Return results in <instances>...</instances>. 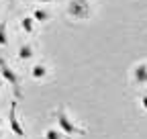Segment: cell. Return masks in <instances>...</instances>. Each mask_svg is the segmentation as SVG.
Wrapping results in <instances>:
<instances>
[{
    "instance_id": "6da1fadb",
    "label": "cell",
    "mask_w": 147,
    "mask_h": 139,
    "mask_svg": "<svg viewBox=\"0 0 147 139\" xmlns=\"http://www.w3.org/2000/svg\"><path fill=\"white\" fill-rule=\"evenodd\" d=\"M0 76H2V80L4 82H8L10 84V88H12V92H14V96L18 98V96H23V90H21V80H18V76H16V72L6 63V59L4 57H0Z\"/></svg>"
},
{
    "instance_id": "7a4b0ae2",
    "label": "cell",
    "mask_w": 147,
    "mask_h": 139,
    "mask_svg": "<svg viewBox=\"0 0 147 139\" xmlns=\"http://www.w3.org/2000/svg\"><path fill=\"white\" fill-rule=\"evenodd\" d=\"M55 121H57V127H59V131L63 135H82L84 133V129H80L76 123H74V121L69 119V115L63 109L55 111Z\"/></svg>"
},
{
    "instance_id": "3957f363",
    "label": "cell",
    "mask_w": 147,
    "mask_h": 139,
    "mask_svg": "<svg viewBox=\"0 0 147 139\" xmlns=\"http://www.w3.org/2000/svg\"><path fill=\"white\" fill-rule=\"evenodd\" d=\"M67 14L76 21H86L90 16V2L88 0H69L67 2Z\"/></svg>"
},
{
    "instance_id": "277c9868",
    "label": "cell",
    "mask_w": 147,
    "mask_h": 139,
    "mask_svg": "<svg viewBox=\"0 0 147 139\" xmlns=\"http://www.w3.org/2000/svg\"><path fill=\"white\" fill-rule=\"evenodd\" d=\"M8 125H10V129H12V133H14L16 137H25V129H23L21 121H18V117H16V100H12V104H10V111H8Z\"/></svg>"
},
{
    "instance_id": "5b68a950",
    "label": "cell",
    "mask_w": 147,
    "mask_h": 139,
    "mask_svg": "<svg viewBox=\"0 0 147 139\" xmlns=\"http://www.w3.org/2000/svg\"><path fill=\"white\" fill-rule=\"evenodd\" d=\"M133 82H135L137 86L147 84V63H145V61H141V63H137V65L133 67Z\"/></svg>"
},
{
    "instance_id": "8992f818",
    "label": "cell",
    "mask_w": 147,
    "mask_h": 139,
    "mask_svg": "<svg viewBox=\"0 0 147 139\" xmlns=\"http://www.w3.org/2000/svg\"><path fill=\"white\" fill-rule=\"evenodd\" d=\"M31 76H33L35 80H43V78L47 76V67H45L43 63H35V65L31 67Z\"/></svg>"
},
{
    "instance_id": "52a82bcc",
    "label": "cell",
    "mask_w": 147,
    "mask_h": 139,
    "mask_svg": "<svg viewBox=\"0 0 147 139\" xmlns=\"http://www.w3.org/2000/svg\"><path fill=\"white\" fill-rule=\"evenodd\" d=\"M18 57H21V59H31L33 57V47L29 43L21 45V47H18Z\"/></svg>"
},
{
    "instance_id": "ba28073f",
    "label": "cell",
    "mask_w": 147,
    "mask_h": 139,
    "mask_svg": "<svg viewBox=\"0 0 147 139\" xmlns=\"http://www.w3.org/2000/svg\"><path fill=\"white\" fill-rule=\"evenodd\" d=\"M43 137H45V139H65V135H63L59 129H45Z\"/></svg>"
},
{
    "instance_id": "9c48e42d",
    "label": "cell",
    "mask_w": 147,
    "mask_h": 139,
    "mask_svg": "<svg viewBox=\"0 0 147 139\" xmlns=\"http://www.w3.org/2000/svg\"><path fill=\"white\" fill-rule=\"evenodd\" d=\"M33 19H35V21H39V23H45V21H49V12L43 10V8H35Z\"/></svg>"
},
{
    "instance_id": "30bf717a",
    "label": "cell",
    "mask_w": 147,
    "mask_h": 139,
    "mask_svg": "<svg viewBox=\"0 0 147 139\" xmlns=\"http://www.w3.org/2000/svg\"><path fill=\"white\" fill-rule=\"evenodd\" d=\"M21 27L25 33H33V27H35V19L33 16H25V19L21 21Z\"/></svg>"
},
{
    "instance_id": "8fae6325",
    "label": "cell",
    "mask_w": 147,
    "mask_h": 139,
    "mask_svg": "<svg viewBox=\"0 0 147 139\" xmlns=\"http://www.w3.org/2000/svg\"><path fill=\"white\" fill-rule=\"evenodd\" d=\"M8 43V35H6V23H0V45H6Z\"/></svg>"
},
{
    "instance_id": "7c38bea8",
    "label": "cell",
    "mask_w": 147,
    "mask_h": 139,
    "mask_svg": "<svg viewBox=\"0 0 147 139\" xmlns=\"http://www.w3.org/2000/svg\"><path fill=\"white\" fill-rule=\"evenodd\" d=\"M141 107L147 111V94H143V96H141Z\"/></svg>"
},
{
    "instance_id": "4fadbf2b",
    "label": "cell",
    "mask_w": 147,
    "mask_h": 139,
    "mask_svg": "<svg viewBox=\"0 0 147 139\" xmlns=\"http://www.w3.org/2000/svg\"><path fill=\"white\" fill-rule=\"evenodd\" d=\"M37 2H55V0H37Z\"/></svg>"
},
{
    "instance_id": "5bb4252c",
    "label": "cell",
    "mask_w": 147,
    "mask_h": 139,
    "mask_svg": "<svg viewBox=\"0 0 147 139\" xmlns=\"http://www.w3.org/2000/svg\"><path fill=\"white\" fill-rule=\"evenodd\" d=\"M0 125H2V119H0Z\"/></svg>"
},
{
    "instance_id": "9a60e30c",
    "label": "cell",
    "mask_w": 147,
    "mask_h": 139,
    "mask_svg": "<svg viewBox=\"0 0 147 139\" xmlns=\"http://www.w3.org/2000/svg\"><path fill=\"white\" fill-rule=\"evenodd\" d=\"M0 137H2V133H0Z\"/></svg>"
}]
</instances>
